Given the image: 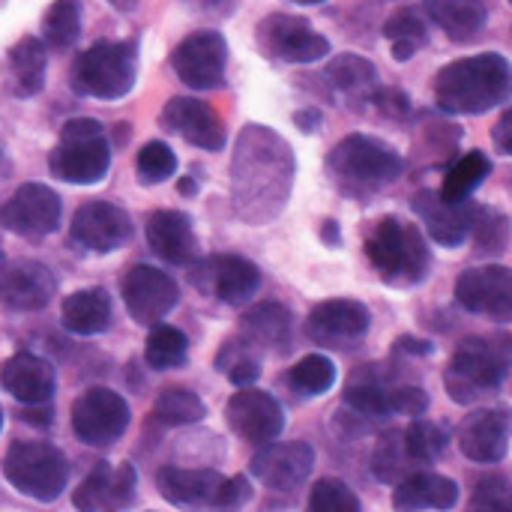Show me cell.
I'll return each mask as SVG.
<instances>
[{
	"mask_svg": "<svg viewBox=\"0 0 512 512\" xmlns=\"http://www.w3.org/2000/svg\"><path fill=\"white\" fill-rule=\"evenodd\" d=\"M231 177L237 216L246 222L273 219L285 207L294 183V159L288 144L264 126H246L237 141Z\"/></svg>",
	"mask_w": 512,
	"mask_h": 512,
	"instance_id": "obj_1",
	"label": "cell"
},
{
	"mask_svg": "<svg viewBox=\"0 0 512 512\" xmlns=\"http://www.w3.org/2000/svg\"><path fill=\"white\" fill-rule=\"evenodd\" d=\"M510 96L512 63L498 51L453 60L435 75V105L447 114H489Z\"/></svg>",
	"mask_w": 512,
	"mask_h": 512,
	"instance_id": "obj_2",
	"label": "cell"
},
{
	"mask_svg": "<svg viewBox=\"0 0 512 512\" xmlns=\"http://www.w3.org/2000/svg\"><path fill=\"white\" fill-rule=\"evenodd\" d=\"M327 171L345 195L372 198L402 177L405 159L387 141L354 132L330 150Z\"/></svg>",
	"mask_w": 512,
	"mask_h": 512,
	"instance_id": "obj_3",
	"label": "cell"
},
{
	"mask_svg": "<svg viewBox=\"0 0 512 512\" xmlns=\"http://www.w3.org/2000/svg\"><path fill=\"white\" fill-rule=\"evenodd\" d=\"M512 372V342L498 336H474L459 345L447 372L444 390L456 405H477L495 396Z\"/></svg>",
	"mask_w": 512,
	"mask_h": 512,
	"instance_id": "obj_4",
	"label": "cell"
},
{
	"mask_svg": "<svg viewBox=\"0 0 512 512\" xmlns=\"http://www.w3.org/2000/svg\"><path fill=\"white\" fill-rule=\"evenodd\" d=\"M366 258L393 288L423 285L432 270V249L423 231L399 216H384L366 237Z\"/></svg>",
	"mask_w": 512,
	"mask_h": 512,
	"instance_id": "obj_5",
	"label": "cell"
},
{
	"mask_svg": "<svg viewBox=\"0 0 512 512\" xmlns=\"http://www.w3.org/2000/svg\"><path fill=\"white\" fill-rule=\"evenodd\" d=\"M48 168L57 180L75 186L99 183L111 168V144L99 120L75 117L60 129V141L48 156Z\"/></svg>",
	"mask_w": 512,
	"mask_h": 512,
	"instance_id": "obj_6",
	"label": "cell"
},
{
	"mask_svg": "<svg viewBox=\"0 0 512 512\" xmlns=\"http://www.w3.org/2000/svg\"><path fill=\"white\" fill-rule=\"evenodd\" d=\"M3 474L15 492L39 504H51L69 483V462L63 450L45 441H15L6 450Z\"/></svg>",
	"mask_w": 512,
	"mask_h": 512,
	"instance_id": "obj_7",
	"label": "cell"
},
{
	"mask_svg": "<svg viewBox=\"0 0 512 512\" xmlns=\"http://www.w3.org/2000/svg\"><path fill=\"white\" fill-rule=\"evenodd\" d=\"M138 60L132 42H96L72 63V90L93 99H123L135 87Z\"/></svg>",
	"mask_w": 512,
	"mask_h": 512,
	"instance_id": "obj_8",
	"label": "cell"
},
{
	"mask_svg": "<svg viewBox=\"0 0 512 512\" xmlns=\"http://www.w3.org/2000/svg\"><path fill=\"white\" fill-rule=\"evenodd\" d=\"M129 405L108 387H90L72 402V432L87 447H111L129 429Z\"/></svg>",
	"mask_w": 512,
	"mask_h": 512,
	"instance_id": "obj_9",
	"label": "cell"
},
{
	"mask_svg": "<svg viewBox=\"0 0 512 512\" xmlns=\"http://www.w3.org/2000/svg\"><path fill=\"white\" fill-rule=\"evenodd\" d=\"M372 327V312L360 300L336 297L318 303L306 318L309 342L330 348V351H351L357 348Z\"/></svg>",
	"mask_w": 512,
	"mask_h": 512,
	"instance_id": "obj_10",
	"label": "cell"
},
{
	"mask_svg": "<svg viewBox=\"0 0 512 512\" xmlns=\"http://www.w3.org/2000/svg\"><path fill=\"white\" fill-rule=\"evenodd\" d=\"M456 303L477 318L512 324V270L501 264L465 270L456 279Z\"/></svg>",
	"mask_w": 512,
	"mask_h": 512,
	"instance_id": "obj_11",
	"label": "cell"
},
{
	"mask_svg": "<svg viewBox=\"0 0 512 512\" xmlns=\"http://www.w3.org/2000/svg\"><path fill=\"white\" fill-rule=\"evenodd\" d=\"M60 195L42 183L18 186L0 207V225L24 240H42L60 225Z\"/></svg>",
	"mask_w": 512,
	"mask_h": 512,
	"instance_id": "obj_12",
	"label": "cell"
},
{
	"mask_svg": "<svg viewBox=\"0 0 512 512\" xmlns=\"http://www.w3.org/2000/svg\"><path fill=\"white\" fill-rule=\"evenodd\" d=\"M171 66L177 78L192 90H213L225 81L228 66V42L216 30L189 33L171 54Z\"/></svg>",
	"mask_w": 512,
	"mask_h": 512,
	"instance_id": "obj_13",
	"label": "cell"
},
{
	"mask_svg": "<svg viewBox=\"0 0 512 512\" xmlns=\"http://www.w3.org/2000/svg\"><path fill=\"white\" fill-rule=\"evenodd\" d=\"M120 291H123V303H126L129 318L141 327H156L180 300L177 282L150 264H135L126 273Z\"/></svg>",
	"mask_w": 512,
	"mask_h": 512,
	"instance_id": "obj_14",
	"label": "cell"
},
{
	"mask_svg": "<svg viewBox=\"0 0 512 512\" xmlns=\"http://www.w3.org/2000/svg\"><path fill=\"white\" fill-rule=\"evenodd\" d=\"M192 285L204 294H213L225 306H243L255 297L261 285V270L240 255H219L192 264Z\"/></svg>",
	"mask_w": 512,
	"mask_h": 512,
	"instance_id": "obj_15",
	"label": "cell"
},
{
	"mask_svg": "<svg viewBox=\"0 0 512 512\" xmlns=\"http://www.w3.org/2000/svg\"><path fill=\"white\" fill-rule=\"evenodd\" d=\"M459 450L477 465H498L507 459L512 441V408L492 405L468 414L456 432Z\"/></svg>",
	"mask_w": 512,
	"mask_h": 512,
	"instance_id": "obj_16",
	"label": "cell"
},
{
	"mask_svg": "<svg viewBox=\"0 0 512 512\" xmlns=\"http://www.w3.org/2000/svg\"><path fill=\"white\" fill-rule=\"evenodd\" d=\"M261 48L288 63H315L330 54L327 36H321L306 18L297 15H270L258 24Z\"/></svg>",
	"mask_w": 512,
	"mask_h": 512,
	"instance_id": "obj_17",
	"label": "cell"
},
{
	"mask_svg": "<svg viewBox=\"0 0 512 512\" xmlns=\"http://www.w3.org/2000/svg\"><path fill=\"white\" fill-rule=\"evenodd\" d=\"M69 237H72V243H78L87 252L108 255V252H117L132 237V219L117 204L87 201L75 210Z\"/></svg>",
	"mask_w": 512,
	"mask_h": 512,
	"instance_id": "obj_18",
	"label": "cell"
},
{
	"mask_svg": "<svg viewBox=\"0 0 512 512\" xmlns=\"http://www.w3.org/2000/svg\"><path fill=\"white\" fill-rule=\"evenodd\" d=\"M225 417H228V426L234 429V435L255 447L276 441L285 429L282 405L270 393L255 390V387H240V393H234L228 399Z\"/></svg>",
	"mask_w": 512,
	"mask_h": 512,
	"instance_id": "obj_19",
	"label": "cell"
},
{
	"mask_svg": "<svg viewBox=\"0 0 512 512\" xmlns=\"http://www.w3.org/2000/svg\"><path fill=\"white\" fill-rule=\"evenodd\" d=\"M315 468V450L306 441L291 444H264L252 456V477L273 492L300 489Z\"/></svg>",
	"mask_w": 512,
	"mask_h": 512,
	"instance_id": "obj_20",
	"label": "cell"
},
{
	"mask_svg": "<svg viewBox=\"0 0 512 512\" xmlns=\"http://www.w3.org/2000/svg\"><path fill=\"white\" fill-rule=\"evenodd\" d=\"M54 273L30 258L0 264V306L9 312H39L54 300Z\"/></svg>",
	"mask_w": 512,
	"mask_h": 512,
	"instance_id": "obj_21",
	"label": "cell"
},
{
	"mask_svg": "<svg viewBox=\"0 0 512 512\" xmlns=\"http://www.w3.org/2000/svg\"><path fill=\"white\" fill-rule=\"evenodd\" d=\"M135 492H138V477L132 465L111 468L108 462H99L75 489L72 504L84 512L123 510L135 501Z\"/></svg>",
	"mask_w": 512,
	"mask_h": 512,
	"instance_id": "obj_22",
	"label": "cell"
},
{
	"mask_svg": "<svg viewBox=\"0 0 512 512\" xmlns=\"http://www.w3.org/2000/svg\"><path fill=\"white\" fill-rule=\"evenodd\" d=\"M162 126L174 135H180L186 144L201 147V150H222L225 147V132L222 123L216 117V111L192 96H174L168 99L165 111H162Z\"/></svg>",
	"mask_w": 512,
	"mask_h": 512,
	"instance_id": "obj_23",
	"label": "cell"
},
{
	"mask_svg": "<svg viewBox=\"0 0 512 512\" xmlns=\"http://www.w3.org/2000/svg\"><path fill=\"white\" fill-rule=\"evenodd\" d=\"M417 219L426 225V234L444 246V249H459L468 237H471V207L468 201L456 204V201H447L441 192H432V189H423L414 195L411 201Z\"/></svg>",
	"mask_w": 512,
	"mask_h": 512,
	"instance_id": "obj_24",
	"label": "cell"
},
{
	"mask_svg": "<svg viewBox=\"0 0 512 512\" xmlns=\"http://www.w3.org/2000/svg\"><path fill=\"white\" fill-rule=\"evenodd\" d=\"M0 387L21 405H42L51 402L57 390V375L54 366L36 354H12L0 366Z\"/></svg>",
	"mask_w": 512,
	"mask_h": 512,
	"instance_id": "obj_25",
	"label": "cell"
},
{
	"mask_svg": "<svg viewBox=\"0 0 512 512\" xmlns=\"http://www.w3.org/2000/svg\"><path fill=\"white\" fill-rule=\"evenodd\" d=\"M147 246L168 264H192L198 255V237L192 219L180 210H156L147 219Z\"/></svg>",
	"mask_w": 512,
	"mask_h": 512,
	"instance_id": "obj_26",
	"label": "cell"
},
{
	"mask_svg": "<svg viewBox=\"0 0 512 512\" xmlns=\"http://www.w3.org/2000/svg\"><path fill=\"white\" fill-rule=\"evenodd\" d=\"M243 339L270 357H285L294 342V321L282 303H258L243 315Z\"/></svg>",
	"mask_w": 512,
	"mask_h": 512,
	"instance_id": "obj_27",
	"label": "cell"
},
{
	"mask_svg": "<svg viewBox=\"0 0 512 512\" xmlns=\"http://www.w3.org/2000/svg\"><path fill=\"white\" fill-rule=\"evenodd\" d=\"M222 474L210 471V468H162L156 477L159 495L174 504V507H213L219 486H222Z\"/></svg>",
	"mask_w": 512,
	"mask_h": 512,
	"instance_id": "obj_28",
	"label": "cell"
},
{
	"mask_svg": "<svg viewBox=\"0 0 512 512\" xmlns=\"http://www.w3.org/2000/svg\"><path fill=\"white\" fill-rule=\"evenodd\" d=\"M456 504H459V483L444 474L414 471L393 486V507L399 512L453 510Z\"/></svg>",
	"mask_w": 512,
	"mask_h": 512,
	"instance_id": "obj_29",
	"label": "cell"
},
{
	"mask_svg": "<svg viewBox=\"0 0 512 512\" xmlns=\"http://www.w3.org/2000/svg\"><path fill=\"white\" fill-rule=\"evenodd\" d=\"M60 321L75 336H99L111 327V297L102 288H81L63 300Z\"/></svg>",
	"mask_w": 512,
	"mask_h": 512,
	"instance_id": "obj_30",
	"label": "cell"
},
{
	"mask_svg": "<svg viewBox=\"0 0 512 512\" xmlns=\"http://www.w3.org/2000/svg\"><path fill=\"white\" fill-rule=\"evenodd\" d=\"M393 387L384 375L360 372L345 390V408L363 423H384L396 414L393 408Z\"/></svg>",
	"mask_w": 512,
	"mask_h": 512,
	"instance_id": "obj_31",
	"label": "cell"
},
{
	"mask_svg": "<svg viewBox=\"0 0 512 512\" xmlns=\"http://www.w3.org/2000/svg\"><path fill=\"white\" fill-rule=\"evenodd\" d=\"M432 21L456 42H471L486 27V3L483 0H426Z\"/></svg>",
	"mask_w": 512,
	"mask_h": 512,
	"instance_id": "obj_32",
	"label": "cell"
},
{
	"mask_svg": "<svg viewBox=\"0 0 512 512\" xmlns=\"http://www.w3.org/2000/svg\"><path fill=\"white\" fill-rule=\"evenodd\" d=\"M45 45L36 36H24L9 51V78L15 96H36L45 87Z\"/></svg>",
	"mask_w": 512,
	"mask_h": 512,
	"instance_id": "obj_33",
	"label": "cell"
},
{
	"mask_svg": "<svg viewBox=\"0 0 512 512\" xmlns=\"http://www.w3.org/2000/svg\"><path fill=\"white\" fill-rule=\"evenodd\" d=\"M327 81L333 84V90H339L348 99L372 102V96L378 90V69L372 66V60L348 51V54H339V57L330 60Z\"/></svg>",
	"mask_w": 512,
	"mask_h": 512,
	"instance_id": "obj_34",
	"label": "cell"
},
{
	"mask_svg": "<svg viewBox=\"0 0 512 512\" xmlns=\"http://www.w3.org/2000/svg\"><path fill=\"white\" fill-rule=\"evenodd\" d=\"M489 174H492V159L483 150H471V153H465L462 159H456L450 165V171L444 177V186H441V195L447 201L462 204L486 183Z\"/></svg>",
	"mask_w": 512,
	"mask_h": 512,
	"instance_id": "obj_35",
	"label": "cell"
},
{
	"mask_svg": "<svg viewBox=\"0 0 512 512\" xmlns=\"http://www.w3.org/2000/svg\"><path fill=\"white\" fill-rule=\"evenodd\" d=\"M414 471H420V468L411 462V456L405 450L402 429L384 432L378 438V444H375V453H372V474H375V480L384 483V486H396V483H402Z\"/></svg>",
	"mask_w": 512,
	"mask_h": 512,
	"instance_id": "obj_36",
	"label": "cell"
},
{
	"mask_svg": "<svg viewBox=\"0 0 512 512\" xmlns=\"http://www.w3.org/2000/svg\"><path fill=\"white\" fill-rule=\"evenodd\" d=\"M471 237L477 255H504L512 243V222L495 207H471Z\"/></svg>",
	"mask_w": 512,
	"mask_h": 512,
	"instance_id": "obj_37",
	"label": "cell"
},
{
	"mask_svg": "<svg viewBox=\"0 0 512 512\" xmlns=\"http://www.w3.org/2000/svg\"><path fill=\"white\" fill-rule=\"evenodd\" d=\"M285 381H288L291 393H297L300 399H318L333 390L336 363L324 354H309L300 363H294V369L288 372Z\"/></svg>",
	"mask_w": 512,
	"mask_h": 512,
	"instance_id": "obj_38",
	"label": "cell"
},
{
	"mask_svg": "<svg viewBox=\"0 0 512 512\" xmlns=\"http://www.w3.org/2000/svg\"><path fill=\"white\" fill-rule=\"evenodd\" d=\"M186 357H189V339L177 327L156 324V330L147 336V345H144L147 366L153 372H171V369L186 366Z\"/></svg>",
	"mask_w": 512,
	"mask_h": 512,
	"instance_id": "obj_39",
	"label": "cell"
},
{
	"mask_svg": "<svg viewBox=\"0 0 512 512\" xmlns=\"http://www.w3.org/2000/svg\"><path fill=\"white\" fill-rule=\"evenodd\" d=\"M81 36V6L78 0H54L45 15H42V39L57 48L66 51L78 42Z\"/></svg>",
	"mask_w": 512,
	"mask_h": 512,
	"instance_id": "obj_40",
	"label": "cell"
},
{
	"mask_svg": "<svg viewBox=\"0 0 512 512\" xmlns=\"http://www.w3.org/2000/svg\"><path fill=\"white\" fill-rule=\"evenodd\" d=\"M405 435V450L411 456V462L417 468H426L432 462H438L447 450V429L432 423V420H423V417H414V423L408 429H402Z\"/></svg>",
	"mask_w": 512,
	"mask_h": 512,
	"instance_id": "obj_41",
	"label": "cell"
},
{
	"mask_svg": "<svg viewBox=\"0 0 512 512\" xmlns=\"http://www.w3.org/2000/svg\"><path fill=\"white\" fill-rule=\"evenodd\" d=\"M153 414L165 426H192L207 417V405L186 387H168L159 393Z\"/></svg>",
	"mask_w": 512,
	"mask_h": 512,
	"instance_id": "obj_42",
	"label": "cell"
},
{
	"mask_svg": "<svg viewBox=\"0 0 512 512\" xmlns=\"http://www.w3.org/2000/svg\"><path fill=\"white\" fill-rule=\"evenodd\" d=\"M384 36H387V42L393 48V57L399 63H405V60H411L426 45L429 30H426V24H423L420 15H414V12H396L384 24Z\"/></svg>",
	"mask_w": 512,
	"mask_h": 512,
	"instance_id": "obj_43",
	"label": "cell"
},
{
	"mask_svg": "<svg viewBox=\"0 0 512 512\" xmlns=\"http://www.w3.org/2000/svg\"><path fill=\"white\" fill-rule=\"evenodd\" d=\"M216 369L228 375L231 384L237 387H252L261 375V360L255 354V348L243 339V342H228L222 345L219 357H216Z\"/></svg>",
	"mask_w": 512,
	"mask_h": 512,
	"instance_id": "obj_44",
	"label": "cell"
},
{
	"mask_svg": "<svg viewBox=\"0 0 512 512\" xmlns=\"http://www.w3.org/2000/svg\"><path fill=\"white\" fill-rule=\"evenodd\" d=\"M309 510L312 512H360V498L354 489L336 477H324L309 492Z\"/></svg>",
	"mask_w": 512,
	"mask_h": 512,
	"instance_id": "obj_45",
	"label": "cell"
},
{
	"mask_svg": "<svg viewBox=\"0 0 512 512\" xmlns=\"http://www.w3.org/2000/svg\"><path fill=\"white\" fill-rule=\"evenodd\" d=\"M468 507L471 510L512 512V480L504 474H486L483 480H477Z\"/></svg>",
	"mask_w": 512,
	"mask_h": 512,
	"instance_id": "obj_46",
	"label": "cell"
},
{
	"mask_svg": "<svg viewBox=\"0 0 512 512\" xmlns=\"http://www.w3.org/2000/svg\"><path fill=\"white\" fill-rule=\"evenodd\" d=\"M138 174L144 183H165L177 171V156L165 141H150L138 153Z\"/></svg>",
	"mask_w": 512,
	"mask_h": 512,
	"instance_id": "obj_47",
	"label": "cell"
},
{
	"mask_svg": "<svg viewBox=\"0 0 512 512\" xmlns=\"http://www.w3.org/2000/svg\"><path fill=\"white\" fill-rule=\"evenodd\" d=\"M393 408L396 414H405V417H423L429 411V393L414 384L393 387Z\"/></svg>",
	"mask_w": 512,
	"mask_h": 512,
	"instance_id": "obj_48",
	"label": "cell"
},
{
	"mask_svg": "<svg viewBox=\"0 0 512 512\" xmlns=\"http://www.w3.org/2000/svg\"><path fill=\"white\" fill-rule=\"evenodd\" d=\"M252 501V486L246 477H231V480H222L219 486V495H216V510H237L243 504Z\"/></svg>",
	"mask_w": 512,
	"mask_h": 512,
	"instance_id": "obj_49",
	"label": "cell"
},
{
	"mask_svg": "<svg viewBox=\"0 0 512 512\" xmlns=\"http://www.w3.org/2000/svg\"><path fill=\"white\" fill-rule=\"evenodd\" d=\"M372 102L381 108V114L396 117V120H402V117L411 114V99L402 90H375Z\"/></svg>",
	"mask_w": 512,
	"mask_h": 512,
	"instance_id": "obj_50",
	"label": "cell"
},
{
	"mask_svg": "<svg viewBox=\"0 0 512 512\" xmlns=\"http://www.w3.org/2000/svg\"><path fill=\"white\" fill-rule=\"evenodd\" d=\"M492 144L498 147V153L512 156V108H507V111L501 114V120L495 123V129H492Z\"/></svg>",
	"mask_w": 512,
	"mask_h": 512,
	"instance_id": "obj_51",
	"label": "cell"
},
{
	"mask_svg": "<svg viewBox=\"0 0 512 512\" xmlns=\"http://www.w3.org/2000/svg\"><path fill=\"white\" fill-rule=\"evenodd\" d=\"M396 351H399V354H414V357H429V354H435L432 342L414 339V336H402V339L396 342Z\"/></svg>",
	"mask_w": 512,
	"mask_h": 512,
	"instance_id": "obj_52",
	"label": "cell"
},
{
	"mask_svg": "<svg viewBox=\"0 0 512 512\" xmlns=\"http://www.w3.org/2000/svg\"><path fill=\"white\" fill-rule=\"evenodd\" d=\"M21 420L30 423V426L48 429V426H51V408H48V402H42V405H27V411L21 414Z\"/></svg>",
	"mask_w": 512,
	"mask_h": 512,
	"instance_id": "obj_53",
	"label": "cell"
},
{
	"mask_svg": "<svg viewBox=\"0 0 512 512\" xmlns=\"http://www.w3.org/2000/svg\"><path fill=\"white\" fill-rule=\"evenodd\" d=\"M294 120H297V126H300L303 132H315V129H318V123H321V111H315V108H309V111H297V114H294Z\"/></svg>",
	"mask_w": 512,
	"mask_h": 512,
	"instance_id": "obj_54",
	"label": "cell"
},
{
	"mask_svg": "<svg viewBox=\"0 0 512 512\" xmlns=\"http://www.w3.org/2000/svg\"><path fill=\"white\" fill-rule=\"evenodd\" d=\"M201 9H210V12H228L234 6V0H189Z\"/></svg>",
	"mask_w": 512,
	"mask_h": 512,
	"instance_id": "obj_55",
	"label": "cell"
},
{
	"mask_svg": "<svg viewBox=\"0 0 512 512\" xmlns=\"http://www.w3.org/2000/svg\"><path fill=\"white\" fill-rule=\"evenodd\" d=\"M324 240H327V246H336L342 237H339V225L333 222V219H327L324 222Z\"/></svg>",
	"mask_w": 512,
	"mask_h": 512,
	"instance_id": "obj_56",
	"label": "cell"
},
{
	"mask_svg": "<svg viewBox=\"0 0 512 512\" xmlns=\"http://www.w3.org/2000/svg\"><path fill=\"white\" fill-rule=\"evenodd\" d=\"M111 6H117L120 12H132L135 6H138V0H108Z\"/></svg>",
	"mask_w": 512,
	"mask_h": 512,
	"instance_id": "obj_57",
	"label": "cell"
},
{
	"mask_svg": "<svg viewBox=\"0 0 512 512\" xmlns=\"http://www.w3.org/2000/svg\"><path fill=\"white\" fill-rule=\"evenodd\" d=\"M180 189L189 195V192H195V183H192V180H183V183H180Z\"/></svg>",
	"mask_w": 512,
	"mask_h": 512,
	"instance_id": "obj_58",
	"label": "cell"
},
{
	"mask_svg": "<svg viewBox=\"0 0 512 512\" xmlns=\"http://www.w3.org/2000/svg\"><path fill=\"white\" fill-rule=\"evenodd\" d=\"M291 3H303V6H315V3H324V0H291Z\"/></svg>",
	"mask_w": 512,
	"mask_h": 512,
	"instance_id": "obj_59",
	"label": "cell"
},
{
	"mask_svg": "<svg viewBox=\"0 0 512 512\" xmlns=\"http://www.w3.org/2000/svg\"><path fill=\"white\" fill-rule=\"evenodd\" d=\"M0 429H3V408H0Z\"/></svg>",
	"mask_w": 512,
	"mask_h": 512,
	"instance_id": "obj_60",
	"label": "cell"
},
{
	"mask_svg": "<svg viewBox=\"0 0 512 512\" xmlns=\"http://www.w3.org/2000/svg\"><path fill=\"white\" fill-rule=\"evenodd\" d=\"M0 171H3V153H0Z\"/></svg>",
	"mask_w": 512,
	"mask_h": 512,
	"instance_id": "obj_61",
	"label": "cell"
},
{
	"mask_svg": "<svg viewBox=\"0 0 512 512\" xmlns=\"http://www.w3.org/2000/svg\"><path fill=\"white\" fill-rule=\"evenodd\" d=\"M510 3H512V0H510Z\"/></svg>",
	"mask_w": 512,
	"mask_h": 512,
	"instance_id": "obj_62",
	"label": "cell"
}]
</instances>
